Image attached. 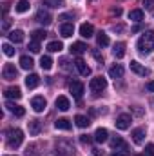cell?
<instances>
[{
	"label": "cell",
	"mask_w": 154,
	"mask_h": 156,
	"mask_svg": "<svg viewBox=\"0 0 154 156\" xmlns=\"http://www.w3.org/2000/svg\"><path fill=\"white\" fill-rule=\"evenodd\" d=\"M138 51L142 55H149L154 51V31H147L138 38Z\"/></svg>",
	"instance_id": "cell-1"
},
{
	"label": "cell",
	"mask_w": 154,
	"mask_h": 156,
	"mask_svg": "<svg viewBox=\"0 0 154 156\" xmlns=\"http://www.w3.org/2000/svg\"><path fill=\"white\" fill-rule=\"evenodd\" d=\"M24 142V133L20 129H9L7 131V147L9 149H18Z\"/></svg>",
	"instance_id": "cell-2"
},
{
	"label": "cell",
	"mask_w": 154,
	"mask_h": 156,
	"mask_svg": "<svg viewBox=\"0 0 154 156\" xmlns=\"http://www.w3.org/2000/svg\"><path fill=\"white\" fill-rule=\"evenodd\" d=\"M54 156H75V147L67 140H60L54 145Z\"/></svg>",
	"instance_id": "cell-3"
},
{
	"label": "cell",
	"mask_w": 154,
	"mask_h": 156,
	"mask_svg": "<svg viewBox=\"0 0 154 156\" xmlns=\"http://www.w3.org/2000/svg\"><path fill=\"white\" fill-rule=\"evenodd\" d=\"M111 147L114 149V153H120V154H127L129 153V145H127V142L121 136H113L111 138Z\"/></svg>",
	"instance_id": "cell-4"
},
{
	"label": "cell",
	"mask_w": 154,
	"mask_h": 156,
	"mask_svg": "<svg viewBox=\"0 0 154 156\" xmlns=\"http://www.w3.org/2000/svg\"><path fill=\"white\" fill-rule=\"evenodd\" d=\"M89 87H91V91L94 93V94H100L102 91H105V87H107V80L102 76H96L91 80V83H89Z\"/></svg>",
	"instance_id": "cell-5"
},
{
	"label": "cell",
	"mask_w": 154,
	"mask_h": 156,
	"mask_svg": "<svg viewBox=\"0 0 154 156\" xmlns=\"http://www.w3.org/2000/svg\"><path fill=\"white\" fill-rule=\"evenodd\" d=\"M131 122H132V118L131 115H120V116L116 118V129H120V131H127L129 127H131Z\"/></svg>",
	"instance_id": "cell-6"
},
{
	"label": "cell",
	"mask_w": 154,
	"mask_h": 156,
	"mask_svg": "<svg viewBox=\"0 0 154 156\" xmlns=\"http://www.w3.org/2000/svg\"><path fill=\"white\" fill-rule=\"evenodd\" d=\"M2 76H4V80H15L18 76V71L13 64H5L4 69H2Z\"/></svg>",
	"instance_id": "cell-7"
},
{
	"label": "cell",
	"mask_w": 154,
	"mask_h": 156,
	"mask_svg": "<svg viewBox=\"0 0 154 156\" xmlns=\"http://www.w3.org/2000/svg\"><path fill=\"white\" fill-rule=\"evenodd\" d=\"M45 105H47V102H45L44 96H35L31 100V107H33L35 113H44L45 111Z\"/></svg>",
	"instance_id": "cell-8"
},
{
	"label": "cell",
	"mask_w": 154,
	"mask_h": 156,
	"mask_svg": "<svg viewBox=\"0 0 154 156\" xmlns=\"http://www.w3.org/2000/svg\"><path fill=\"white\" fill-rule=\"evenodd\" d=\"M69 89H71V93H73V96L75 98H82L83 96V91H85V87H83V83L82 82H78V80H75V82H71V85H69Z\"/></svg>",
	"instance_id": "cell-9"
},
{
	"label": "cell",
	"mask_w": 154,
	"mask_h": 156,
	"mask_svg": "<svg viewBox=\"0 0 154 156\" xmlns=\"http://www.w3.org/2000/svg\"><path fill=\"white\" fill-rule=\"evenodd\" d=\"M131 71H134L136 75H142V76H149L151 75V71L147 69V67H143L140 62H136V60H132L131 62Z\"/></svg>",
	"instance_id": "cell-10"
},
{
	"label": "cell",
	"mask_w": 154,
	"mask_h": 156,
	"mask_svg": "<svg viewBox=\"0 0 154 156\" xmlns=\"http://www.w3.org/2000/svg\"><path fill=\"white\" fill-rule=\"evenodd\" d=\"M75 67L78 69V73H80L82 76H89V75H91V67H89L82 58H76V60H75Z\"/></svg>",
	"instance_id": "cell-11"
},
{
	"label": "cell",
	"mask_w": 154,
	"mask_h": 156,
	"mask_svg": "<svg viewBox=\"0 0 154 156\" xmlns=\"http://www.w3.org/2000/svg\"><path fill=\"white\" fill-rule=\"evenodd\" d=\"M5 98H9V100H20L22 98V91H20V87H7L5 89Z\"/></svg>",
	"instance_id": "cell-12"
},
{
	"label": "cell",
	"mask_w": 154,
	"mask_h": 156,
	"mask_svg": "<svg viewBox=\"0 0 154 156\" xmlns=\"http://www.w3.org/2000/svg\"><path fill=\"white\" fill-rule=\"evenodd\" d=\"M132 142L136 144V145H142L143 144V140H145V129L143 127H138V129H134L132 131Z\"/></svg>",
	"instance_id": "cell-13"
},
{
	"label": "cell",
	"mask_w": 154,
	"mask_h": 156,
	"mask_svg": "<svg viewBox=\"0 0 154 156\" xmlns=\"http://www.w3.org/2000/svg\"><path fill=\"white\" fill-rule=\"evenodd\" d=\"M5 107H7V111H9V113H13L15 116H18V118H22L24 115H26V109H24L22 105H16V104H13V102L5 104Z\"/></svg>",
	"instance_id": "cell-14"
},
{
	"label": "cell",
	"mask_w": 154,
	"mask_h": 156,
	"mask_svg": "<svg viewBox=\"0 0 154 156\" xmlns=\"http://www.w3.org/2000/svg\"><path fill=\"white\" fill-rule=\"evenodd\" d=\"M37 22H38V24H42V26H49V24L53 22V18H51V15H49L47 11L40 9L38 13H37Z\"/></svg>",
	"instance_id": "cell-15"
},
{
	"label": "cell",
	"mask_w": 154,
	"mask_h": 156,
	"mask_svg": "<svg viewBox=\"0 0 154 156\" xmlns=\"http://www.w3.org/2000/svg\"><path fill=\"white\" fill-rule=\"evenodd\" d=\"M107 138H109V133H107V129H103V127H98V129L94 131V142H98V144H103V142H107Z\"/></svg>",
	"instance_id": "cell-16"
},
{
	"label": "cell",
	"mask_w": 154,
	"mask_h": 156,
	"mask_svg": "<svg viewBox=\"0 0 154 156\" xmlns=\"http://www.w3.org/2000/svg\"><path fill=\"white\" fill-rule=\"evenodd\" d=\"M27 129H29V134H31V136H38L40 129H42L40 120H29V122H27Z\"/></svg>",
	"instance_id": "cell-17"
},
{
	"label": "cell",
	"mask_w": 154,
	"mask_h": 156,
	"mask_svg": "<svg viewBox=\"0 0 154 156\" xmlns=\"http://www.w3.org/2000/svg\"><path fill=\"white\" fill-rule=\"evenodd\" d=\"M73 33H75V26L73 24H62L60 26V35L64 37V38H69V37H73Z\"/></svg>",
	"instance_id": "cell-18"
},
{
	"label": "cell",
	"mask_w": 154,
	"mask_h": 156,
	"mask_svg": "<svg viewBox=\"0 0 154 156\" xmlns=\"http://www.w3.org/2000/svg\"><path fill=\"white\" fill-rule=\"evenodd\" d=\"M80 35H82L83 38H91V37L94 35L93 24H82V26H80Z\"/></svg>",
	"instance_id": "cell-19"
},
{
	"label": "cell",
	"mask_w": 154,
	"mask_h": 156,
	"mask_svg": "<svg viewBox=\"0 0 154 156\" xmlns=\"http://www.w3.org/2000/svg\"><path fill=\"white\" fill-rule=\"evenodd\" d=\"M54 104H56V107H58L60 111H69V107H71V102H69L67 96H58Z\"/></svg>",
	"instance_id": "cell-20"
},
{
	"label": "cell",
	"mask_w": 154,
	"mask_h": 156,
	"mask_svg": "<svg viewBox=\"0 0 154 156\" xmlns=\"http://www.w3.org/2000/svg\"><path fill=\"white\" fill-rule=\"evenodd\" d=\"M113 55L116 58H123L125 56V42H116L113 45Z\"/></svg>",
	"instance_id": "cell-21"
},
{
	"label": "cell",
	"mask_w": 154,
	"mask_h": 156,
	"mask_svg": "<svg viewBox=\"0 0 154 156\" xmlns=\"http://www.w3.org/2000/svg\"><path fill=\"white\" fill-rule=\"evenodd\" d=\"M38 83H40V76H38V75L31 73V75H27V76H26V85H27L29 89H35V87H38Z\"/></svg>",
	"instance_id": "cell-22"
},
{
	"label": "cell",
	"mask_w": 154,
	"mask_h": 156,
	"mask_svg": "<svg viewBox=\"0 0 154 156\" xmlns=\"http://www.w3.org/2000/svg\"><path fill=\"white\" fill-rule=\"evenodd\" d=\"M33 66H35V62H33V58H31V56H27V55L20 56V67H22V69L31 71V69H33Z\"/></svg>",
	"instance_id": "cell-23"
},
{
	"label": "cell",
	"mask_w": 154,
	"mask_h": 156,
	"mask_svg": "<svg viewBox=\"0 0 154 156\" xmlns=\"http://www.w3.org/2000/svg\"><path fill=\"white\" fill-rule=\"evenodd\" d=\"M54 127H56V129H62V131H69V129L73 127V123H71V120H67V118H58V120L54 122Z\"/></svg>",
	"instance_id": "cell-24"
},
{
	"label": "cell",
	"mask_w": 154,
	"mask_h": 156,
	"mask_svg": "<svg viewBox=\"0 0 154 156\" xmlns=\"http://www.w3.org/2000/svg\"><path fill=\"white\" fill-rule=\"evenodd\" d=\"M9 40H11L13 44L24 42V31H22V29H13V31L9 33Z\"/></svg>",
	"instance_id": "cell-25"
},
{
	"label": "cell",
	"mask_w": 154,
	"mask_h": 156,
	"mask_svg": "<svg viewBox=\"0 0 154 156\" xmlns=\"http://www.w3.org/2000/svg\"><path fill=\"white\" fill-rule=\"evenodd\" d=\"M29 7H31L29 0H18L16 5H15V11L16 13H26V11H29Z\"/></svg>",
	"instance_id": "cell-26"
},
{
	"label": "cell",
	"mask_w": 154,
	"mask_h": 156,
	"mask_svg": "<svg viewBox=\"0 0 154 156\" xmlns=\"http://www.w3.org/2000/svg\"><path fill=\"white\" fill-rule=\"evenodd\" d=\"M109 76L111 78H121L123 76V67H121V66H120V64H116V66H113V67H111V69H109Z\"/></svg>",
	"instance_id": "cell-27"
},
{
	"label": "cell",
	"mask_w": 154,
	"mask_h": 156,
	"mask_svg": "<svg viewBox=\"0 0 154 156\" xmlns=\"http://www.w3.org/2000/svg\"><path fill=\"white\" fill-rule=\"evenodd\" d=\"M129 20H132V22H142V20H143V11H142V9H132V11H129Z\"/></svg>",
	"instance_id": "cell-28"
},
{
	"label": "cell",
	"mask_w": 154,
	"mask_h": 156,
	"mask_svg": "<svg viewBox=\"0 0 154 156\" xmlns=\"http://www.w3.org/2000/svg\"><path fill=\"white\" fill-rule=\"evenodd\" d=\"M62 49H64V44L58 42V40H53V42L47 44V51H51V53H60Z\"/></svg>",
	"instance_id": "cell-29"
},
{
	"label": "cell",
	"mask_w": 154,
	"mask_h": 156,
	"mask_svg": "<svg viewBox=\"0 0 154 156\" xmlns=\"http://www.w3.org/2000/svg\"><path fill=\"white\" fill-rule=\"evenodd\" d=\"M87 51V45L83 44V42H75L73 45H71V53H75V55H82V53H85Z\"/></svg>",
	"instance_id": "cell-30"
},
{
	"label": "cell",
	"mask_w": 154,
	"mask_h": 156,
	"mask_svg": "<svg viewBox=\"0 0 154 156\" xmlns=\"http://www.w3.org/2000/svg\"><path fill=\"white\" fill-rule=\"evenodd\" d=\"M40 66H42V69H44V71H49V69L53 67V58H51V56H47V55H45V56H42V58H40Z\"/></svg>",
	"instance_id": "cell-31"
},
{
	"label": "cell",
	"mask_w": 154,
	"mask_h": 156,
	"mask_svg": "<svg viewBox=\"0 0 154 156\" xmlns=\"http://www.w3.org/2000/svg\"><path fill=\"white\" fill-rule=\"evenodd\" d=\"M75 122H76V125L78 127H82V129H85V127H89V118L87 116H83V115H76L75 116Z\"/></svg>",
	"instance_id": "cell-32"
},
{
	"label": "cell",
	"mask_w": 154,
	"mask_h": 156,
	"mask_svg": "<svg viewBox=\"0 0 154 156\" xmlns=\"http://www.w3.org/2000/svg\"><path fill=\"white\" fill-rule=\"evenodd\" d=\"M96 42H98V45H100V47H107V45H109V37H107L103 31H100V33H98V37H96Z\"/></svg>",
	"instance_id": "cell-33"
},
{
	"label": "cell",
	"mask_w": 154,
	"mask_h": 156,
	"mask_svg": "<svg viewBox=\"0 0 154 156\" xmlns=\"http://www.w3.org/2000/svg\"><path fill=\"white\" fill-rule=\"evenodd\" d=\"M45 35H47V33H45L44 29H37V31H33V33H31V40H35V42H40V40L45 38Z\"/></svg>",
	"instance_id": "cell-34"
},
{
	"label": "cell",
	"mask_w": 154,
	"mask_h": 156,
	"mask_svg": "<svg viewBox=\"0 0 154 156\" xmlns=\"http://www.w3.org/2000/svg\"><path fill=\"white\" fill-rule=\"evenodd\" d=\"M44 5H49V7H64L65 2L64 0H44Z\"/></svg>",
	"instance_id": "cell-35"
},
{
	"label": "cell",
	"mask_w": 154,
	"mask_h": 156,
	"mask_svg": "<svg viewBox=\"0 0 154 156\" xmlns=\"http://www.w3.org/2000/svg\"><path fill=\"white\" fill-rule=\"evenodd\" d=\"M2 51H4L5 56H13V55H15V49H13L11 44H2Z\"/></svg>",
	"instance_id": "cell-36"
},
{
	"label": "cell",
	"mask_w": 154,
	"mask_h": 156,
	"mask_svg": "<svg viewBox=\"0 0 154 156\" xmlns=\"http://www.w3.org/2000/svg\"><path fill=\"white\" fill-rule=\"evenodd\" d=\"M29 51H31V53H40V44L38 42H35V40H31V44H29Z\"/></svg>",
	"instance_id": "cell-37"
},
{
	"label": "cell",
	"mask_w": 154,
	"mask_h": 156,
	"mask_svg": "<svg viewBox=\"0 0 154 156\" xmlns=\"http://www.w3.org/2000/svg\"><path fill=\"white\" fill-rule=\"evenodd\" d=\"M145 154L154 156V144H147V145H145Z\"/></svg>",
	"instance_id": "cell-38"
},
{
	"label": "cell",
	"mask_w": 154,
	"mask_h": 156,
	"mask_svg": "<svg viewBox=\"0 0 154 156\" xmlns=\"http://www.w3.org/2000/svg\"><path fill=\"white\" fill-rule=\"evenodd\" d=\"M143 5H145V9H147V11H152V9H154V2H152V0H143Z\"/></svg>",
	"instance_id": "cell-39"
},
{
	"label": "cell",
	"mask_w": 154,
	"mask_h": 156,
	"mask_svg": "<svg viewBox=\"0 0 154 156\" xmlns=\"http://www.w3.org/2000/svg\"><path fill=\"white\" fill-rule=\"evenodd\" d=\"M93 55H94V58H96V60H98V62H100V64H102V62H103V56H102V55H100V53H98V51H96V49H94V51H93Z\"/></svg>",
	"instance_id": "cell-40"
},
{
	"label": "cell",
	"mask_w": 154,
	"mask_h": 156,
	"mask_svg": "<svg viewBox=\"0 0 154 156\" xmlns=\"http://www.w3.org/2000/svg\"><path fill=\"white\" fill-rule=\"evenodd\" d=\"M80 142H82V144H89V142H91V136H87V134H82V136H80Z\"/></svg>",
	"instance_id": "cell-41"
},
{
	"label": "cell",
	"mask_w": 154,
	"mask_h": 156,
	"mask_svg": "<svg viewBox=\"0 0 154 156\" xmlns=\"http://www.w3.org/2000/svg\"><path fill=\"white\" fill-rule=\"evenodd\" d=\"M60 64H62V67H64V69H69V60H67V58H62V60H60Z\"/></svg>",
	"instance_id": "cell-42"
},
{
	"label": "cell",
	"mask_w": 154,
	"mask_h": 156,
	"mask_svg": "<svg viewBox=\"0 0 154 156\" xmlns=\"http://www.w3.org/2000/svg\"><path fill=\"white\" fill-rule=\"evenodd\" d=\"M145 89H147V91H151V93H154V80H151V82L145 85Z\"/></svg>",
	"instance_id": "cell-43"
},
{
	"label": "cell",
	"mask_w": 154,
	"mask_h": 156,
	"mask_svg": "<svg viewBox=\"0 0 154 156\" xmlns=\"http://www.w3.org/2000/svg\"><path fill=\"white\" fill-rule=\"evenodd\" d=\"M111 13L116 15V16H120V15H121V9H120V7H113V11H111Z\"/></svg>",
	"instance_id": "cell-44"
},
{
	"label": "cell",
	"mask_w": 154,
	"mask_h": 156,
	"mask_svg": "<svg viewBox=\"0 0 154 156\" xmlns=\"http://www.w3.org/2000/svg\"><path fill=\"white\" fill-rule=\"evenodd\" d=\"M113 31H118V33H121V31H123V26H113Z\"/></svg>",
	"instance_id": "cell-45"
},
{
	"label": "cell",
	"mask_w": 154,
	"mask_h": 156,
	"mask_svg": "<svg viewBox=\"0 0 154 156\" xmlns=\"http://www.w3.org/2000/svg\"><path fill=\"white\" fill-rule=\"evenodd\" d=\"M93 154H94V156H103V154H102V151H100V149H93Z\"/></svg>",
	"instance_id": "cell-46"
},
{
	"label": "cell",
	"mask_w": 154,
	"mask_h": 156,
	"mask_svg": "<svg viewBox=\"0 0 154 156\" xmlns=\"http://www.w3.org/2000/svg\"><path fill=\"white\" fill-rule=\"evenodd\" d=\"M69 18H73V15H62L60 16V20H69Z\"/></svg>",
	"instance_id": "cell-47"
},
{
	"label": "cell",
	"mask_w": 154,
	"mask_h": 156,
	"mask_svg": "<svg viewBox=\"0 0 154 156\" xmlns=\"http://www.w3.org/2000/svg\"><path fill=\"white\" fill-rule=\"evenodd\" d=\"M113 156H121V154H120V153H114V154H113Z\"/></svg>",
	"instance_id": "cell-48"
},
{
	"label": "cell",
	"mask_w": 154,
	"mask_h": 156,
	"mask_svg": "<svg viewBox=\"0 0 154 156\" xmlns=\"http://www.w3.org/2000/svg\"><path fill=\"white\" fill-rule=\"evenodd\" d=\"M138 156H145V154H138Z\"/></svg>",
	"instance_id": "cell-49"
},
{
	"label": "cell",
	"mask_w": 154,
	"mask_h": 156,
	"mask_svg": "<svg viewBox=\"0 0 154 156\" xmlns=\"http://www.w3.org/2000/svg\"><path fill=\"white\" fill-rule=\"evenodd\" d=\"M13 156H15V154H13Z\"/></svg>",
	"instance_id": "cell-50"
}]
</instances>
